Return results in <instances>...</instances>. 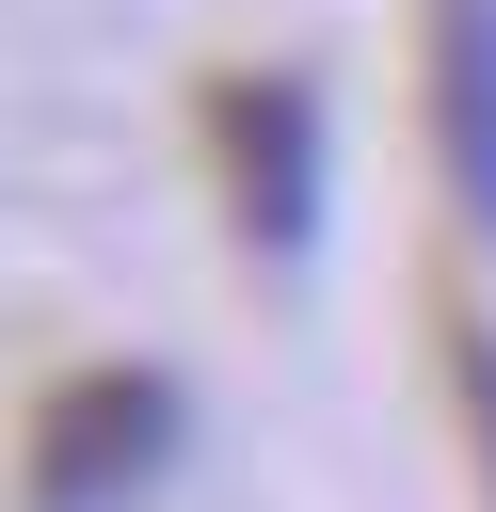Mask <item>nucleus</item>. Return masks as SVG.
<instances>
[{
	"mask_svg": "<svg viewBox=\"0 0 496 512\" xmlns=\"http://www.w3.org/2000/svg\"><path fill=\"white\" fill-rule=\"evenodd\" d=\"M176 384L160 368H128V384H80V400H48V448H32V512H144L160 496V464H176Z\"/></svg>",
	"mask_w": 496,
	"mask_h": 512,
	"instance_id": "f257e3e1",
	"label": "nucleus"
},
{
	"mask_svg": "<svg viewBox=\"0 0 496 512\" xmlns=\"http://www.w3.org/2000/svg\"><path fill=\"white\" fill-rule=\"evenodd\" d=\"M224 144H240V240L256 256H320V224H336V112H320V80H240V112H224Z\"/></svg>",
	"mask_w": 496,
	"mask_h": 512,
	"instance_id": "f03ea898",
	"label": "nucleus"
},
{
	"mask_svg": "<svg viewBox=\"0 0 496 512\" xmlns=\"http://www.w3.org/2000/svg\"><path fill=\"white\" fill-rule=\"evenodd\" d=\"M432 160L496 240V0H432Z\"/></svg>",
	"mask_w": 496,
	"mask_h": 512,
	"instance_id": "7ed1b4c3",
	"label": "nucleus"
},
{
	"mask_svg": "<svg viewBox=\"0 0 496 512\" xmlns=\"http://www.w3.org/2000/svg\"><path fill=\"white\" fill-rule=\"evenodd\" d=\"M464 384H480V432H496V352H464ZM480 464H496V448H480Z\"/></svg>",
	"mask_w": 496,
	"mask_h": 512,
	"instance_id": "20e7f679",
	"label": "nucleus"
}]
</instances>
